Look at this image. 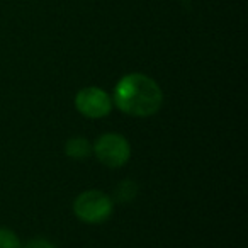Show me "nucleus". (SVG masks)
Wrapping results in <instances>:
<instances>
[{
	"mask_svg": "<svg viewBox=\"0 0 248 248\" xmlns=\"http://www.w3.org/2000/svg\"><path fill=\"white\" fill-rule=\"evenodd\" d=\"M112 102L121 112L133 117H150L160 110L163 92L153 78L143 73L124 75L114 89Z\"/></svg>",
	"mask_w": 248,
	"mask_h": 248,
	"instance_id": "f257e3e1",
	"label": "nucleus"
},
{
	"mask_svg": "<svg viewBox=\"0 0 248 248\" xmlns=\"http://www.w3.org/2000/svg\"><path fill=\"white\" fill-rule=\"evenodd\" d=\"M114 202L102 190H85L78 194L73 202V213L80 221L89 224H100L112 216Z\"/></svg>",
	"mask_w": 248,
	"mask_h": 248,
	"instance_id": "f03ea898",
	"label": "nucleus"
},
{
	"mask_svg": "<svg viewBox=\"0 0 248 248\" xmlns=\"http://www.w3.org/2000/svg\"><path fill=\"white\" fill-rule=\"evenodd\" d=\"M92 153L102 165L109 169H119L128 163L131 156V145L124 136L117 133H106L93 143Z\"/></svg>",
	"mask_w": 248,
	"mask_h": 248,
	"instance_id": "7ed1b4c3",
	"label": "nucleus"
},
{
	"mask_svg": "<svg viewBox=\"0 0 248 248\" xmlns=\"http://www.w3.org/2000/svg\"><path fill=\"white\" fill-rule=\"evenodd\" d=\"M75 107L82 116L90 119H102L112 109V97L99 87L82 89L75 97Z\"/></svg>",
	"mask_w": 248,
	"mask_h": 248,
	"instance_id": "20e7f679",
	"label": "nucleus"
},
{
	"mask_svg": "<svg viewBox=\"0 0 248 248\" xmlns=\"http://www.w3.org/2000/svg\"><path fill=\"white\" fill-rule=\"evenodd\" d=\"M65 152L73 160H85L92 155V145H90L87 138L77 136V138H70L66 141Z\"/></svg>",
	"mask_w": 248,
	"mask_h": 248,
	"instance_id": "39448f33",
	"label": "nucleus"
},
{
	"mask_svg": "<svg viewBox=\"0 0 248 248\" xmlns=\"http://www.w3.org/2000/svg\"><path fill=\"white\" fill-rule=\"evenodd\" d=\"M136 192H138V187L133 180H123L116 187V199L121 201V202H129V201L135 199Z\"/></svg>",
	"mask_w": 248,
	"mask_h": 248,
	"instance_id": "423d86ee",
	"label": "nucleus"
},
{
	"mask_svg": "<svg viewBox=\"0 0 248 248\" xmlns=\"http://www.w3.org/2000/svg\"><path fill=\"white\" fill-rule=\"evenodd\" d=\"M0 248H22L17 234L9 228H0Z\"/></svg>",
	"mask_w": 248,
	"mask_h": 248,
	"instance_id": "0eeeda50",
	"label": "nucleus"
},
{
	"mask_svg": "<svg viewBox=\"0 0 248 248\" xmlns=\"http://www.w3.org/2000/svg\"><path fill=\"white\" fill-rule=\"evenodd\" d=\"M22 248H56L51 241L43 240V238H36V240H31L29 243H26Z\"/></svg>",
	"mask_w": 248,
	"mask_h": 248,
	"instance_id": "6e6552de",
	"label": "nucleus"
}]
</instances>
